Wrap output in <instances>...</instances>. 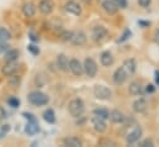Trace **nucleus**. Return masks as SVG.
Segmentation results:
<instances>
[{
	"instance_id": "ddd939ff",
	"label": "nucleus",
	"mask_w": 159,
	"mask_h": 147,
	"mask_svg": "<svg viewBox=\"0 0 159 147\" xmlns=\"http://www.w3.org/2000/svg\"><path fill=\"white\" fill-rule=\"evenodd\" d=\"M21 11H22V14L26 17L30 19V17H34L35 16V14H36V6L34 5V2L26 1V2H24L21 5Z\"/></svg>"
},
{
	"instance_id": "a211bd4d",
	"label": "nucleus",
	"mask_w": 159,
	"mask_h": 147,
	"mask_svg": "<svg viewBox=\"0 0 159 147\" xmlns=\"http://www.w3.org/2000/svg\"><path fill=\"white\" fill-rule=\"evenodd\" d=\"M109 120L113 124H122L125 120V115L119 110H112L109 111Z\"/></svg>"
},
{
	"instance_id": "20e7f679",
	"label": "nucleus",
	"mask_w": 159,
	"mask_h": 147,
	"mask_svg": "<svg viewBox=\"0 0 159 147\" xmlns=\"http://www.w3.org/2000/svg\"><path fill=\"white\" fill-rule=\"evenodd\" d=\"M97 70H98V67H97V63L94 62V59H92L89 57L86 58L83 62V72L86 73V75L88 78H94L97 74Z\"/></svg>"
},
{
	"instance_id": "c9c22d12",
	"label": "nucleus",
	"mask_w": 159,
	"mask_h": 147,
	"mask_svg": "<svg viewBox=\"0 0 159 147\" xmlns=\"http://www.w3.org/2000/svg\"><path fill=\"white\" fill-rule=\"evenodd\" d=\"M138 4L142 7H148L152 4V0H138Z\"/></svg>"
},
{
	"instance_id": "473e14b6",
	"label": "nucleus",
	"mask_w": 159,
	"mask_h": 147,
	"mask_svg": "<svg viewBox=\"0 0 159 147\" xmlns=\"http://www.w3.org/2000/svg\"><path fill=\"white\" fill-rule=\"evenodd\" d=\"M98 145H99V146H116V143H114L113 141L108 140V138H102V140L98 142Z\"/></svg>"
},
{
	"instance_id": "37998d69",
	"label": "nucleus",
	"mask_w": 159,
	"mask_h": 147,
	"mask_svg": "<svg viewBox=\"0 0 159 147\" xmlns=\"http://www.w3.org/2000/svg\"><path fill=\"white\" fill-rule=\"evenodd\" d=\"M138 23H139V25H142V26H149V25H150L149 22H144V21H139Z\"/></svg>"
},
{
	"instance_id": "bb28decb",
	"label": "nucleus",
	"mask_w": 159,
	"mask_h": 147,
	"mask_svg": "<svg viewBox=\"0 0 159 147\" xmlns=\"http://www.w3.org/2000/svg\"><path fill=\"white\" fill-rule=\"evenodd\" d=\"M93 115H96V116H98V117H101V119H103V120L109 119V111H108L107 109H104V107L94 109V110H93Z\"/></svg>"
},
{
	"instance_id": "aec40b11",
	"label": "nucleus",
	"mask_w": 159,
	"mask_h": 147,
	"mask_svg": "<svg viewBox=\"0 0 159 147\" xmlns=\"http://www.w3.org/2000/svg\"><path fill=\"white\" fill-rule=\"evenodd\" d=\"M19 56H20L19 51L15 49V48H11V49H7V51L5 52L4 59H5V62H16L17 58H19Z\"/></svg>"
},
{
	"instance_id": "2f4dec72",
	"label": "nucleus",
	"mask_w": 159,
	"mask_h": 147,
	"mask_svg": "<svg viewBox=\"0 0 159 147\" xmlns=\"http://www.w3.org/2000/svg\"><path fill=\"white\" fill-rule=\"evenodd\" d=\"M27 51H29L30 53H32L34 56H37V54L40 53L39 47H36L35 44H29V46H27Z\"/></svg>"
},
{
	"instance_id": "e433bc0d",
	"label": "nucleus",
	"mask_w": 159,
	"mask_h": 147,
	"mask_svg": "<svg viewBox=\"0 0 159 147\" xmlns=\"http://www.w3.org/2000/svg\"><path fill=\"white\" fill-rule=\"evenodd\" d=\"M22 115H24V117H26L29 121H36V117H35L32 114H30V112H22Z\"/></svg>"
},
{
	"instance_id": "f03ea898",
	"label": "nucleus",
	"mask_w": 159,
	"mask_h": 147,
	"mask_svg": "<svg viewBox=\"0 0 159 147\" xmlns=\"http://www.w3.org/2000/svg\"><path fill=\"white\" fill-rule=\"evenodd\" d=\"M68 112L72 117H81L84 112V103L82 99L76 98L68 103Z\"/></svg>"
},
{
	"instance_id": "cd10ccee",
	"label": "nucleus",
	"mask_w": 159,
	"mask_h": 147,
	"mask_svg": "<svg viewBox=\"0 0 159 147\" xmlns=\"http://www.w3.org/2000/svg\"><path fill=\"white\" fill-rule=\"evenodd\" d=\"M10 38H11V33L5 27H0V42H6Z\"/></svg>"
},
{
	"instance_id": "a19ab883",
	"label": "nucleus",
	"mask_w": 159,
	"mask_h": 147,
	"mask_svg": "<svg viewBox=\"0 0 159 147\" xmlns=\"http://www.w3.org/2000/svg\"><path fill=\"white\" fill-rule=\"evenodd\" d=\"M154 79H155V83L159 85V70H155L154 72Z\"/></svg>"
},
{
	"instance_id": "f8f14e48",
	"label": "nucleus",
	"mask_w": 159,
	"mask_h": 147,
	"mask_svg": "<svg viewBox=\"0 0 159 147\" xmlns=\"http://www.w3.org/2000/svg\"><path fill=\"white\" fill-rule=\"evenodd\" d=\"M91 124H92L94 131H97V132H99V133H101V132H104V131L107 130L106 120H103V119H101V117H98V116H96V115H93V117L91 119Z\"/></svg>"
},
{
	"instance_id": "ea45409f",
	"label": "nucleus",
	"mask_w": 159,
	"mask_h": 147,
	"mask_svg": "<svg viewBox=\"0 0 159 147\" xmlns=\"http://www.w3.org/2000/svg\"><path fill=\"white\" fill-rule=\"evenodd\" d=\"M29 37H30V40H31V41H34V42H37V41L40 40V38H39V36H37L36 33H34V32H30V33H29Z\"/></svg>"
},
{
	"instance_id": "dca6fc26",
	"label": "nucleus",
	"mask_w": 159,
	"mask_h": 147,
	"mask_svg": "<svg viewBox=\"0 0 159 147\" xmlns=\"http://www.w3.org/2000/svg\"><path fill=\"white\" fill-rule=\"evenodd\" d=\"M99 61H101V64L104 65V67H111V65L114 63L113 54H112L109 51H104V52H102L101 56H99Z\"/></svg>"
},
{
	"instance_id": "a18cd8bd",
	"label": "nucleus",
	"mask_w": 159,
	"mask_h": 147,
	"mask_svg": "<svg viewBox=\"0 0 159 147\" xmlns=\"http://www.w3.org/2000/svg\"><path fill=\"white\" fill-rule=\"evenodd\" d=\"M158 35H159V31H158Z\"/></svg>"
},
{
	"instance_id": "7c9ffc66",
	"label": "nucleus",
	"mask_w": 159,
	"mask_h": 147,
	"mask_svg": "<svg viewBox=\"0 0 159 147\" xmlns=\"http://www.w3.org/2000/svg\"><path fill=\"white\" fill-rule=\"evenodd\" d=\"M7 104H9V106H11V107H17V106L20 105V100H19L17 98H15V96H11V98L7 99Z\"/></svg>"
},
{
	"instance_id": "c756f323",
	"label": "nucleus",
	"mask_w": 159,
	"mask_h": 147,
	"mask_svg": "<svg viewBox=\"0 0 159 147\" xmlns=\"http://www.w3.org/2000/svg\"><path fill=\"white\" fill-rule=\"evenodd\" d=\"M129 36H130V31H129L128 28H125V30H124V32L122 33V36L117 40V43H122V42H124L125 40H128V38H129Z\"/></svg>"
},
{
	"instance_id": "79ce46f5",
	"label": "nucleus",
	"mask_w": 159,
	"mask_h": 147,
	"mask_svg": "<svg viewBox=\"0 0 159 147\" xmlns=\"http://www.w3.org/2000/svg\"><path fill=\"white\" fill-rule=\"evenodd\" d=\"M10 130V126L9 125H4V127H1V131H2V133H5L6 131H9Z\"/></svg>"
},
{
	"instance_id": "b1692460",
	"label": "nucleus",
	"mask_w": 159,
	"mask_h": 147,
	"mask_svg": "<svg viewBox=\"0 0 159 147\" xmlns=\"http://www.w3.org/2000/svg\"><path fill=\"white\" fill-rule=\"evenodd\" d=\"M42 117L48 124H53L56 121V115H55V111L52 109H46L43 111V114H42Z\"/></svg>"
},
{
	"instance_id": "412c9836",
	"label": "nucleus",
	"mask_w": 159,
	"mask_h": 147,
	"mask_svg": "<svg viewBox=\"0 0 159 147\" xmlns=\"http://www.w3.org/2000/svg\"><path fill=\"white\" fill-rule=\"evenodd\" d=\"M129 93H130L132 95H134V96L140 95V94L143 93V86H142V84H140L139 82H132V83L129 84Z\"/></svg>"
},
{
	"instance_id": "39448f33",
	"label": "nucleus",
	"mask_w": 159,
	"mask_h": 147,
	"mask_svg": "<svg viewBox=\"0 0 159 147\" xmlns=\"http://www.w3.org/2000/svg\"><path fill=\"white\" fill-rule=\"evenodd\" d=\"M107 33H108L107 28H106L104 26H101V25H99V26H96V27L92 28L91 37H92V40H93L94 42H101L102 40L106 38Z\"/></svg>"
},
{
	"instance_id": "4c0bfd02",
	"label": "nucleus",
	"mask_w": 159,
	"mask_h": 147,
	"mask_svg": "<svg viewBox=\"0 0 159 147\" xmlns=\"http://www.w3.org/2000/svg\"><path fill=\"white\" fill-rule=\"evenodd\" d=\"M7 49H9V46L5 42H0V54L4 53V52H6Z\"/></svg>"
},
{
	"instance_id": "7ed1b4c3",
	"label": "nucleus",
	"mask_w": 159,
	"mask_h": 147,
	"mask_svg": "<svg viewBox=\"0 0 159 147\" xmlns=\"http://www.w3.org/2000/svg\"><path fill=\"white\" fill-rule=\"evenodd\" d=\"M93 94L97 99L99 100H109L112 98V90L104 85H101V84H97L94 85L93 88Z\"/></svg>"
},
{
	"instance_id": "9b49d317",
	"label": "nucleus",
	"mask_w": 159,
	"mask_h": 147,
	"mask_svg": "<svg viewBox=\"0 0 159 147\" xmlns=\"http://www.w3.org/2000/svg\"><path fill=\"white\" fill-rule=\"evenodd\" d=\"M55 4L52 0H40L39 2V11L42 15H50L53 11Z\"/></svg>"
},
{
	"instance_id": "6e6552de",
	"label": "nucleus",
	"mask_w": 159,
	"mask_h": 147,
	"mask_svg": "<svg viewBox=\"0 0 159 147\" xmlns=\"http://www.w3.org/2000/svg\"><path fill=\"white\" fill-rule=\"evenodd\" d=\"M68 69L72 72L73 75L80 77V75H82V73H83V64H82L77 58H72V59H70Z\"/></svg>"
},
{
	"instance_id": "0eeeda50",
	"label": "nucleus",
	"mask_w": 159,
	"mask_h": 147,
	"mask_svg": "<svg viewBox=\"0 0 159 147\" xmlns=\"http://www.w3.org/2000/svg\"><path fill=\"white\" fill-rule=\"evenodd\" d=\"M65 11L71 15H75V16H80L82 14V9H81L80 4L73 0H70L65 4Z\"/></svg>"
},
{
	"instance_id": "393cba45",
	"label": "nucleus",
	"mask_w": 159,
	"mask_h": 147,
	"mask_svg": "<svg viewBox=\"0 0 159 147\" xmlns=\"http://www.w3.org/2000/svg\"><path fill=\"white\" fill-rule=\"evenodd\" d=\"M122 67L127 72V74H132V73L135 72V62H134V59H127V61H124V63H123Z\"/></svg>"
},
{
	"instance_id": "5701e85b",
	"label": "nucleus",
	"mask_w": 159,
	"mask_h": 147,
	"mask_svg": "<svg viewBox=\"0 0 159 147\" xmlns=\"http://www.w3.org/2000/svg\"><path fill=\"white\" fill-rule=\"evenodd\" d=\"M39 130L40 128H39V125L36 121H29L26 127H25V132L27 135H36L39 132Z\"/></svg>"
},
{
	"instance_id": "423d86ee",
	"label": "nucleus",
	"mask_w": 159,
	"mask_h": 147,
	"mask_svg": "<svg viewBox=\"0 0 159 147\" xmlns=\"http://www.w3.org/2000/svg\"><path fill=\"white\" fill-rule=\"evenodd\" d=\"M19 64L16 62H6L2 67H1V73L4 77H10L12 74H16L19 70Z\"/></svg>"
},
{
	"instance_id": "9d476101",
	"label": "nucleus",
	"mask_w": 159,
	"mask_h": 147,
	"mask_svg": "<svg viewBox=\"0 0 159 147\" xmlns=\"http://www.w3.org/2000/svg\"><path fill=\"white\" fill-rule=\"evenodd\" d=\"M127 77H128V74H127V72L123 69V67H119L118 69H116V72L113 73V83L116 84V85H122L125 80H127Z\"/></svg>"
},
{
	"instance_id": "6ab92c4d",
	"label": "nucleus",
	"mask_w": 159,
	"mask_h": 147,
	"mask_svg": "<svg viewBox=\"0 0 159 147\" xmlns=\"http://www.w3.org/2000/svg\"><path fill=\"white\" fill-rule=\"evenodd\" d=\"M62 142H63L65 146H68V147H81L82 146V141L78 137H75V136L66 137V138H63Z\"/></svg>"
},
{
	"instance_id": "1a4fd4ad",
	"label": "nucleus",
	"mask_w": 159,
	"mask_h": 147,
	"mask_svg": "<svg viewBox=\"0 0 159 147\" xmlns=\"http://www.w3.org/2000/svg\"><path fill=\"white\" fill-rule=\"evenodd\" d=\"M142 135H143L142 127H140V126H135V127L125 136V141H127V143H129V145L135 143V142L142 137Z\"/></svg>"
},
{
	"instance_id": "c85d7f7f",
	"label": "nucleus",
	"mask_w": 159,
	"mask_h": 147,
	"mask_svg": "<svg viewBox=\"0 0 159 147\" xmlns=\"http://www.w3.org/2000/svg\"><path fill=\"white\" fill-rule=\"evenodd\" d=\"M73 36V32L72 31H63L61 35H60V40L63 41V42H70L71 38Z\"/></svg>"
},
{
	"instance_id": "c03bdc74",
	"label": "nucleus",
	"mask_w": 159,
	"mask_h": 147,
	"mask_svg": "<svg viewBox=\"0 0 159 147\" xmlns=\"http://www.w3.org/2000/svg\"><path fill=\"white\" fill-rule=\"evenodd\" d=\"M81 1H82V2H84V4H91V1H92V0H81Z\"/></svg>"
},
{
	"instance_id": "2eb2a0df",
	"label": "nucleus",
	"mask_w": 159,
	"mask_h": 147,
	"mask_svg": "<svg viewBox=\"0 0 159 147\" xmlns=\"http://www.w3.org/2000/svg\"><path fill=\"white\" fill-rule=\"evenodd\" d=\"M86 41H87L86 33L82 32V31H78V32L73 33V36H72V38H71L70 42H71L73 46H83V44L86 43Z\"/></svg>"
},
{
	"instance_id": "4468645a",
	"label": "nucleus",
	"mask_w": 159,
	"mask_h": 147,
	"mask_svg": "<svg viewBox=\"0 0 159 147\" xmlns=\"http://www.w3.org/2000/svg\"><path fill=\"white\" fill-rule=\"evenodd\" d=\"M56 64H57V68L62 72H68V64H70V61L67 58L66 54L63 53H60L56 58Z\"/></svg>"
},
{
	"instance_id": "f704fd0d",
	"label": "nucleus",
	"mask_w": 159,
	"mask_h": 147,
	"mask_svg": "<svg viewBox=\"0 0 159 147\" xmlns=\"http://www.w3.org/2000/svg\"><path fill=\"white\" fill-rule=\"evenodd\" d=\"M140 146H142V147H152V146H154V142H153L150 138H147V140H144L143 142H140Z\"/></svg>"
},
{
	"instance_id": "a878e982",
	"label": "nucleus",
	"mask_w": 159,
	"mask_h": 147,
	"mask_svg": "<svg viewBox=\"0 0 159 147\" xmlns=\"http://www.w3.org/2000/svg\"><path fill=\"white\" fill-rule=\"evenodd\" d=\"M7 78H9V79H7L9 86H11V88H14V89L19 88V85H20V83H21V77H20V75L12 74V75H10V77H7Z\"/></svg>"
},
{
	"instance_id": "72a5a7b5",
	"label": "nucleus",
	"mask_w": 159,
	"mask_h": 147,
	"mask_svg": "<svg viewBox=\"0 0 159 147\" xmlns=\"http://www.w3.org/2000/svg\"><path fill=\"white\" fill-rule=\"evenodd\" d=\"M113 1L118 6V9H125L127 7V0H113Z\"/></svg>"
},
{
	"instance_id": "f3484780",
	"label": "nucleus",
	"mask_w": 159,
	"mask_h": 147,
	"mask_svg": "<svg viewBox=\"0 0 159 147\" xmlns=\"http://www.w3.org/2000/svg\"><path fill=\"white\" fill-rule=\"evenodd\" d=\"M102 9L108 14V15H114L118 11V6L114 4L113 0H103L102 1Z\"/></svg>"
},
{
	"instance_id": "58836bf2",
	"label": "nucleus",
	"mask_w": 159,
	"mask_h": 147,
	"mask_svg": "<svg viewBox=\"0 0 159 147\" xmlns=\"http://www.w3.org/2000/svg\"><path fill=\"white\" fill-rule=\"evenodd\" d=\"M154 90H155V86H154L153 84H148V85L145 86V91H147L148 94H152V93H154Z\"/></svg>"
},
{
	"instance_id": "f257e3e1",
	"label": "nucleus",
	"mask_w": 159,
	"mask_h": 147,
	"mask_svg": "<svg viewBox=\"0 0 159 147\" xmlns=\"http://www.w3.org/2000/svg\"><path fill=\"white\" fill-rule=\"evenodd\" d=\"M48 96L40 90L30 91L27 95V101L34 106H45L48 104Z\"/></svg>"
},
{
	"instance_id": "4be33fe9",
	"label": "nucleus",
	"mask_w": 159,
	"mask_h": 147,
	"mask_svg": "<svg viewBox=\"0 0 159 147\" xmlns=\"http://www.w3.org/2000/svg\"><path fill=\"white\" fill-rule=\"evenodd\" d=\"M147 109V101L144 99H138L133 103V110L135 112H143Z\"/></svg>"
}]
</instances>
